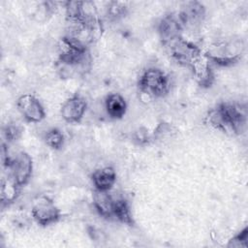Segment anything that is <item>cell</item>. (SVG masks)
I'll return each instance as SVG.
<instances>
[{
  "label": "cell",
  "mask_w": 248,
  "mask_h": 248,
  "mask_svg": "<svg viewBox=\"0 0 248 248\" xmlns=\"http://www.w3.org/2000/svg\"><path fill=\"white\" fill-rule=\"evenodd\" d=\"M2 134H3V137H4V139H5V140L7 141V144H8V143H12V142L16 141L21 137L22 129H21L20 126H18L16 124L10 123V124H7L6 126L3 127Z\"/></svg>",
  "instance_id": "ffe728a7"
},
{
  "label": "cell",
  "mask_w": 248,
  "mask_h": 248,
  "mask_svg": "<svg viewBox=\"0 0 248 248\" xmlns=\"http://www.w3.org/2000/svg\"><path fill=\"white\" fill-rule=\"evenodd\" d=\"M16 108L28 123H39L46 117L45 108L33 94H22L17 98Z\"/></svg>",
  "instance_id": "ba28073f"
},
{
  "label": "cell",
  "mask_w": 248,
  "mask_h": 248,
  "mask_svg": "<svg viewBox=\"0 0 248 248\" xmlns=\"http://www.w3.org/2000/svg\"><path fill=\"white\" fill-rule=\"evenodd\" d=\"M177 16L184 28H194L199 26L205 16V7L202 3L198 1L185 2Z\"/></svg>",
  "instance_id": "8fae6325"
},
{
  "label": "cell",
  "mask_w": 248,
  "mask_h": 248,
  "mask_svg": "<svg viewBox=\"0 0 248 248\" xmlns=\"http://www.w3.org/2000/svg\"><path fill=\"white\" fill-rule=\"evenodd\" d=\"M128 11V6L125 2L112 1L107 7V16L111 20H117L123 17Z\"/></svg>",
  "instance_id": "d6986e66"
},
{
  "label": "cell",
  "mask_w": 248,
  "mask_h": 248,
  "mask_svg": "<svg viewBox=\"0 0 248 248\" xmlns=\"http://www.w3.org/2000/svg\"><path fill=\"white\" fill-rule=\"evenodd\" d=\"M138 87L140 92L153 97H165L170 88L169 76L160 68L150 67L144 70L138 80Z\"/></svg>",
  "instance_id": "277c9868"
},
{
  "label": "cell",
  "mask_w": 248,
  "mask_h": 248,
  "mask_svg": "<svg viewBox=\"0 0 248 248\" xmlns=\"http://www.w3.org/2000/svg\"><path fill=\"white\" fill-rule=\"evenodd\" d=\"M113 220L128 226H134L135 224L130 204L123 197L114 198Z\"/></svg>",
  "instance_id": "2e32d148"
},
{
  "label": "cell",
  "mask_w": 248,
  "mask_h": 248,
  "mask_svg": "<svg viewBox=\"0 0 248 248\" xmlns=\"http://www.w3.org/2000/svg\"><path fill=\"white\" fill-rule=\"evenodd\" d=\"M58 60L65 66L76 67L86 61L87 45L77 37L65 35L58 43Z\"/></svg>",
  "instance_id": "5b68a950"
},
{
  "label": "cell",
  "mask_w": 248,
  "mask_h": 248,
  "mask_svg": "<svg viewBox=\"0 0 248 248\" xmlns=\"http://www.w3.org/2000/svg\"><path fill=\"white\" fill-rule=\"evenodd\" d=\"M157 29L161 41L167 46L176 38L182 36L183 26L177 16V14H170L161 18Z\"/></svg>",
  "instance_id": "7c38bea8"
},
{
  "label": "cell",
  "mask_w": 248,
  "mask_h": 248,
  "mask_svg": "<svg viewBox=\"0 0 248 248\" xmlns=\"http://www.w3.org/2000/svg\"><path fill=\"white\" fill-rule=\"evenodd\" d=\"M93 205L98 214L108 220H113L114 197L109 192L94 190Z\"/></svg>",
  "instance_id": "5bb4252c"
},
{
  "label": "cell",
  "mask_w": 248,
  "mask_h": 248,
  "mask_svg": "<svg viewBox=\"0 0 248 248\" xmlns=\"http://www.w3.org/2000/svg\"><path fill=\"white\" fill-rule=\"evenodd\" d=\"M248 239V229L245 227L241 232L236 233L233 237L229 240L228 247H247Z\"/></svg>",
  "instance_id": "44dd1931"
},
{
  "label": "cell",
  "mask_w": 248,
  "mask_h": 248,
  "mask_svg": "<svg viewBox=\"0 0 248 248\" xmlns=\"http://www.w3.org/2000/svg\"><path fill=\"white\" fill-rule=\"evenodd\" d=\"M2 164L6 174L20 188L25 186L33 172V162L31 156L25 151H19L16 155H9L6 144H2Z\"/></svg>",
  "instance_id": "7a4b0ae2"
},
{
  "label": "cell",
  "mask_w": 248,
  "mask_h": 248,
  "mask_svg": "<svg viewBox=\"0 0 248 248\" xmlns=\"http://www.w3.org/2000/svg\"><path fill=\"white\" fill-rule=\"evenodd\" d=\"M171 57L180 65L189 67L191 63L202 53V50L193 42L182 36L167 45Z\"/></svg>",
  "instance_id": "52a82bcc"
},
{
  "label": "cell",
  "mask_w": 248,
  "mask_h": 248,
  "mask_svg": "<svg viewBox=\"0 0 248 248\" xmlns=\"http://www.w3.org/2000/svg\"><path fill=\"white\" fill-rule=\"evenodd\" d=\"M205 118L213 128L234 135L243 134L247 126L246 108L239 104L231 102L219 103L208 110Z\"/></svg>",
  "instance_id": "6da1fadb"
},
{
  "label": "cell",
  "mask_w": 248,
  "mask_h": 248,
  "mask_svg": "<svg viewBox=\"0 0 248 248\" xmlns=\"http://www.w3.org/2000/svg\"><path fill=\"white\" fill-rule=\"evenodd\" d=\"M87 109V101L78 93L69 97L60 108V113L67 123H78L83 118Z\"/></svg>",
  "instance_id": "9c48e42d"
},
{
  "label": "cell",
  "mask_w": 248,
  "mask_h": 248,
  "mask_svg": "<svg viewBox=\"0 0 248 248\" xmlns=\"http://www.w3.org/2000/svg\"><path fill=\"white\" fill-rule=\"evenodd\" d=\"M33 220L42 227L56 224L61 218V211L54 202L46 196H41L34 200L31 207Z\"/></svg>",
  "instance_id": "8992f818"
},
{
  "label": "cell",
  "mask_w": 248,
  "mask_h": 248,
  "mask_svg": "<svg viewBox=\"0 0 248 248\" xmlns=\"http://www.w3.org/2000/svg\"><path fill=\"white\" fill-rule=\"evenodd\" d=\"M196 82L202 88H209L215 80L212 64L202 52L189 66Z\"/></svg>",
  "instance_id": "30bf717a"
},
{
  "label": "cell",
  "mask_w": 248,
  "mask_h": 248,
  "mask_svg": "<svg viewBox=\"0 0 248 248\" xmlns=\"http://www.w3.org/2000/svg\"><path fill=\"white\" fill-rule=\"evenodd\" d=\"M20 191V187L17 186L7 174L3 175L1 180V203L2 206L13 203Z\"/></svg>",
  "instance_id": "e0dca14e"
},
{
  "label": "cell",
  "mask_w": 248,
  "mask_h": 248,
  "mask_svg": "<svg viewBox=\"0 0 248 248\" xmlns=\"http://www.w3.org/2000/svg\"><path fill=\"white\" fill-rule=\"evenodd\" d=\"M243 45L239 40H229L212 45L204 55L211 64L220 67H230L236 64L242 56Z\"/></svg>",
  "instance_id": "3957f363"
},
{
  "label": "cell",
  "mask_w": 248,
  "mask_h": 248,
  "mask_svg": "<svg viewBox=\"0 0 248 248\" xmlns=\"http://www.w3.org/2000/svg\"><path fill=\"white\" fill-rule=\"evenodd\" d=\"M94 190L109 192L116 182V172L110 166L95 170L91 174Z\"/></svg>",
  "instance_id": "4fadbf2b"
},
{
  "label": "cell",
  "mask_w": 248,
  "mask_h": 248,
  "mask_svg": "<svg viewBox=\"0 0 248 248\" xmlns=\"http://www.w3.org/2000/svg\"><path fill=\"white\" fill-rule=\"evenodd\" d=\"M105 108L111 119H121L127 112V103L119 93H110L105 99Z\"/></svg>",
  "instance_id": "9a60e30c"
},
{
  "label": "cell",
  "mask_w": 248,
  "mask_h": 248,
  "mask_svg": "<svg viewBox=\"0 0 248 248\" xmlns=\"http://www.w3.org/2000/svg\"><path fill=\"white\" fill-rule=\"evenodd\" d=\"M45 141L48 147L53 150H59L63 147L65 138L63 133L57 128H51L45 135Z\"/></svg>",
  "instance_id": "ac0fdd59"
}]
</instances>
